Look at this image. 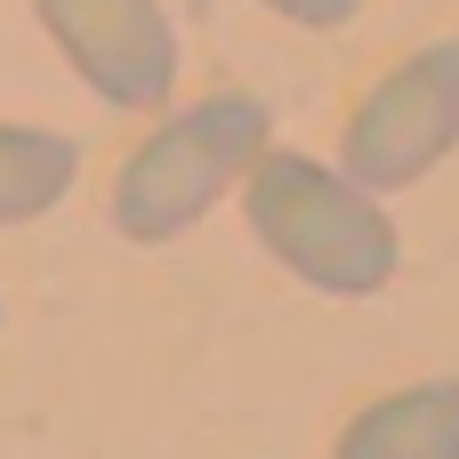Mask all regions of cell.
Masks as SVG:
<instances>
[{"label": "cell", "instance_id": "obj_1", "mask_svg": "<svg viewBox=\"0 0 459 459\" xmlns=\"http://www.w3.org/2000/svg\"><path fill=\"white\" fill-rule=\"evenodd\" d=\"M234 194L250 210V234L266 242V258H282L323 299H379L403 266V234H395L387 202L315 153L266 145Z\"/></svg>", "mask_w": 459, "mask_h": 459}, {"label": "cell", "instance_id": "obj_2", "mask_svg": "<svg viewBox=\"0 0 459 459\" xmlns=\"http://www.w3.org/2000/svg\"><path fill=\"white\" fill-rule=\"evenodd\" d=\"M266 145H274V121H266V105L242 97V89H218V97L169 113V121L145 129V145H129V161L113 169V194H105L113 234L137 242V250H161V242L194 234V226L242 186V169H250Z\"/></svg>", "mask_w": 459, "mask_h": 459}, {"label": "cell", "instance_id": "obj_3", "mask_svg": "<svg viewBox=\"0 0 459 459\" xmlns=\"http://www.w3.org/2000/svg\"><path fill=\"white\" fill-rule=\"evenodd\" d=\"M452 145H459V32H444V40L395 56L363 89L339 169L355 186H371V194H403L428 169H444Z\"/></svg>", "mask_w": 459, "mask_h": 459}, {"label": "cell", "instance_id": "obj_4", "mask_svg": "<svg viewBox=\"0 0 459 459\" xmlns=\"http://www.w3.org/2000/svg\"><path fill=\"white\" fill-rule=\"evenodd\" d=\"M32 16L113 113H161L178 97V24L161 0H32Z\"/></svg>", "mask_w": 459, "mask_h": 459}, {"label": "cell", "instance_id": "obj_5", "mask_svg": "<svg viewBox=\"0 0 459 459\" xmlns=\"http://www.w3.org/2000/svg\"><path fill=\"white\" fill-rule=\"evenodd\" d=\"M331 459H459V379H420V387H387L371 395Z\"/></svg>", "mask_w": 459, "mask_h": 459}, {"label": "cell", "instance_id": "obj_6", "mask_svg": "<svg viewBox=\"0 0 459 459\" xmlns=\"http://www.w3.org/2000/svg\"><path fill=\"white\" fill-rule=\"evenodd\" d=\"M81 178V145L32 121H0V226H32L48 218Z\"/></svg>", "mask_w": 459, "mask_h": 459}, {"label": "cell", "instance_id": "obj_7", "mask_svg": "<svg viewBox=\"0 0 459 459\" xmlns=\"http://www.w3.org/2000/svg\"><path fill=\"white\" fill-rule=\"evenodd\" d=\"M258 8H274L282 24H307V32H339L363 16V0H258Z\"/></svg>", "mask_w": 459, "mask_h": 459}]
</instances>
